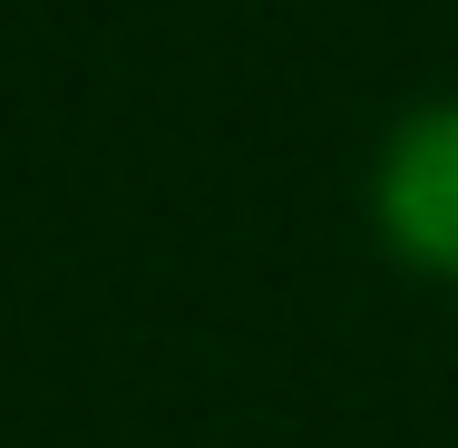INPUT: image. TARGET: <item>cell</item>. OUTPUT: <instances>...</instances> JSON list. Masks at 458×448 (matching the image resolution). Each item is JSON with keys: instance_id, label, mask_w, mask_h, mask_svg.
<instances>
[{"instance_id": "6da1fadb", "label": "cell", "mask_w": 458, "mask_h": 448, "mask_svg": "<svg viewBox=\"0 0 458 448\" xmlns=\"http://www.w3.org/2000/svg\"><path fill=\"white\" fill-rule=\"evenodd\" d=\"M380 224L410 264L458 283V107H420L380 156Z\"/></svg>"}]
</instances>
